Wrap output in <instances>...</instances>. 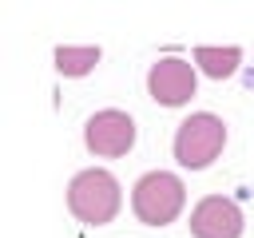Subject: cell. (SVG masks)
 I'll return each instance as SVG.
<instances>
[{
	"label": "cell",
	"mask_w": 254,
	"mask_h": 238,
	"mask_svg": "<svg viewBox=\"0 0 254 238\" xmlns=\"http://www.w3.org/2000/svg\"><path fill=\"white\" fill-rule=\"evenodd\" d=\"M123 206V190L111 171L87 167L67 182V210L87 226H107Z\"/></svg>",
	"instance_id": "obj_1"
},
{
	"label": "cell",
	"mask_w": 254,
	"mask_h": 238,
	"mask_svg": "<svg viewBox=\"0 0 254 238\" xmlns=\"http://www.w3.org/2000/svg\"><path fill=\"white\" fill-rule=\"evenodd\" d=\"M226 147V123L214 111H194L175 131V163L183 171H206Z\"/></svg>",
	"instance_id": "obj_2"
},
{
	"label": "cell",
	"mask_w": 254,
	"mask_h": 238,
	"mask_svg": "<svg viewBox=\"0 0 254 238\" xmlns=\"http://www.w3.org/2000/svg\"><path fill=\"white\" fill-rule=\"evenodd\" d=\"M187 202V186L179 175L171 171H147L135 186H131V210L143 226H167L179 218Z\"/></svg>",
	"instance_id": "obj_3"
},
{
	"label": "cell",
	"mask_w": 254,
	"mask_h": 238,
	"mask_svg": "<svg viewBox=\"0 0 254 238\" xmlns=\"http://www.w3.org/2000/svg\"><path fill=\"white\" fill-rule=\"evenodd\" d=\"M135 139H139V127L119 107H103V111L87 115V123H83V147L95 159H123L135 147Z\"/></svg>",
	"instance_id": "obj_4"
},
{
	"label": "cell",
	"mask_w": 254,
	"mask_h": 238,
	"mask_svg": "<svg viewBox=\"0 0 254 238\" xmlns=\"http://www.w3.org/2000/svg\"><path fill=\"white\" fill-rule=\"evenodd\" d=\"M198 91V67L183 56H163L147 71V95L159 107H183Z\"/></svg>",
	"instance_id": "obj_5"
},
{
	"label": "cell",
	"mask_w": 254,
	"mask_h": 238,
	"mask_svg": "<svg viewBox=\"0 0 254 238\" xmlns=\"http://www.w3.org/2000/svg\"><path fill=\"white\" fill-rule=\"evenodd\" d=\"M190 234L194 238H242V206L226 194H206L190 210Z\"/></svg>",
	"instance_id": "obj_6"
},
{
	"label": "cell",
	"mask_w": 254,
	"mask_h": 238,
	"mask_svg": "<svg viewBox=\"0 0 254 238\" xmlns=\"http://www.w3.org/2000/svg\"><path fill=\"white\" fill-rule=\"evenodd\" d=\"M190 60H194V67H198L202 75H210V79H230V75L242 67V52H238V48H210V44H198V48L190 52Z\"/></svg>",
	"instance_id": "obj_7"
},
{
	"label": "cell",
	"mask_w": 254,
	"mask_h": 238,
	"mask_svg": "<svg viewBox=\"0 0 254 238\" xmlns=\"http://www.w3.org/2000/svg\"><path fill=\"white\" fill-rule=\"evenodd\" d=\"M99 60H103V52H99L95 44H83V48H67V44H60V48H56V71L67 75V79H79V75L95 71Z\"/></svg>",
	"instance_id": "obj_8"
}]
</instances>
